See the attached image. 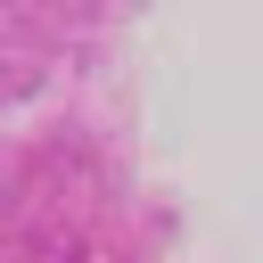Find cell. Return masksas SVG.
<instances>
[]
</instances>
